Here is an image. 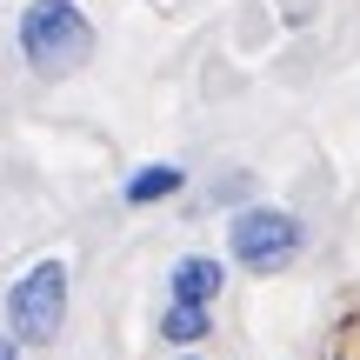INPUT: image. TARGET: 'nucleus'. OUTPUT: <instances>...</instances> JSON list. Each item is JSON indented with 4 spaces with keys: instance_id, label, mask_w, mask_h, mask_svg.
<instances>
[{
    "instance_id": "nucleus-1",
    "label": "nucleus",
    "mask_w": 360,
    "mask_h": 360,
    "mask_svg": "<svg viewBox=\"0 0 360 360\" xmlns=\"http://www.w3.org/2000/svg\"><path fill=\"white\" fill-rule=\"evenodd\" d=\"M13 40H20V60L34 67L40 80H67V74H80L87 53H94V20L74 0H27Z\"/></svg>"
},
{
    "instance_id": "nucleus-2",
    "label": "nucleus",
    "mask_w": 360,
    "mask_h": 360,
    "mask_svg": "<svg viewBox=\"0 0 360 360\" xmlns=\"http://www.w3.org/2000/svg\"><path fill=\"white\" fill-rule=\"evenodd\" d=\"M67 321V260H34L20 281L7 287V340L47 347Z\"/></svg>"
},
{
    "instance_id": "nucleus-3",
    "label": "nucleus",
    "mask_w": 360,
    "mask_h": 360,
    "mask_svg": "<svg viewBox=\"0 0 360 360\" xmlns=\"http://www.w3.org/2000/svg\"><path fill=\"white\" fill-rule=\"evenodd\" d=\"M300 247H307V227L294 214H281V207H240L227 227V254L247 274H281Z\"/></svg>"
},
{
    "instance_id": "nucleus-4",
    "label": "nucleus",
    "mask_w": 360,
    "mask_h": 360,
    "mask_svg": "<svg viewBox=\"0 0 360 360\" xmlns=\"http://www.w3.org/2000/svg\"><path fill=\"white\" fill-rule=\"evenodd\" d=\"M174 300H187V307H207V300L220 294V281H227V274H220V260L214 254H187V260H174Z\"/></svg>"
},
{
    "instance_id": "nucleus-5",
    "label": "nucleus",
    "mask_w": 360,
    "mask_h": 360,
    "mask_svg": "<svg viewBox=\"0 0 360 360\" xmlns=\"http://www.w3.org/2000/svg\"><path fill=\"white\" fill-rule=\"evenodd\" d=\"M180 187H187V174L167 167V160H154V167H141L127 180V207H154V200H167V193H180Z\"/></svg>"
},
{
    "instance_id": "nucleus-6",
    "label": "nucleus",
    "mask_w": 360,
    "mask_h": 360,
    "mask_svg": "<svg viewBox=\"0 0 360 360\" xmlns=\"http://www.w3.org/2000/svg\"><path fill=\"white\" fill-rule=\"evenodd\" d=\"M214 334V314L207 307H187V300H174L167 321H160V340H174V347H193V340Z\"/></svg>"
},
{
    "instance_id": "nucleus-7",
    "label": "nucleus",
    "mask_w": 360,
    "mask_h": 360,
    "mask_svg": "<svg viewBox=\"0 0 360 360\" xmlns=\"http://www.w3.org/2000/svg\"><path fill=\"white\" fill-rule=\"evenodd\" d=\"M13 347H20V340H0V360H13Z\"/></svg>"
}]
</instances>
